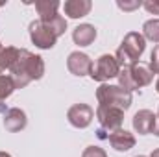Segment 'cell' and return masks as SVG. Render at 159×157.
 <instances>
[{
  "label": "cell",
  "mask_w": 159,
  "mask_h": 157,
  "mask_svg": "<svg viewBox=\"0 0 159 157\" xmlns=\"http://www.w3.org/2000/svg\"><path fill=\"white\" fill-rule=\"evenodd\" d=\"M11 70V81L15 85V89H22L26 87L32 79H41L44 74V63L39 56H34L28 50H20V56L17 59V63L9 69Z\"/></svg>",
  "instance_id": "1"
},
{
  "label": "cell",
  "mask_w": 159,
  "mask_h": 157,
  "mask_svg": "<svg viewBox=\"0 0 159 157\" xmlns=\"http://www.w3.org/2000/svg\"><path fill=\"white\" fill-rule=\"evenodd\" d=\"M144 48H146L144 35H141L137 32H129L124 37V41H122L120 48L117 50V56L115 57H117L120 67L126 69V67H131V65H137L139 63V57L143 56Z\"/></svg>",
  "instance_id": "2"
},
{
  "label": "cell",
  "mask_w": 159,
  "mask_h": 157,
  "mask_svg": "<svg viewBox=\"0 0 159 157\" xmlns=\"http://www.w3.org/2000/svg\"><path fill=\"white\" fill-rule=\"evenodd\" d=\"M154 79V74L152 70L143 65V63H137V65H131V67H126L122 69L119 74V81H120V87L126 89V91H137L141 87H146L150 85Z\"/></svg>",
  "instance_id": "3"
},
{
  "label": "cell",
  "mask_w": 159,
  "mask_h": 157,
  "mask_svg": "<svg viewBox=\"0 0 159 157\" xmlns=\"http://www.w3.org/2000/svg\"><path fill=\"white\" fill-rule=\"evenodd\" d=\"M96 98L100 105H111L126 111L131 105V92L122 89L120 85H106L102 83L96 91Z\"/></svg>",
  "instance_id": "4"
},
{
  "label": "cell",
  "mask_w": 159,
  "mask_h": 157,
  "mask_svg": "<svg viewBox=\"0 0 159 157\" xmlns=\"http://www.w3.org/2000/svg\"><path fill=\"white\" fill-rule=\"evenodd\" d=\"M96 118L100 120V129H98V137L104 139V133L109 131V135L113 131H117L122 128V118L124 111L119 107H111V105H98L96 107Z\"/></svg>",
  "instance_id": "5"
},
{
  "label": "cell",
  "mask_w": 159,
  "mask_h": 157,
  "mask_svg": "<svg viewBox=\"0 0 159 157\" xmlns=\"http://www.w3.org/2000/svg\"><path fill=\"white\" fill-rule=\"evenodd\" d=\"M120 74V65L117 61V57L109 56V54H104L96 59V63H93V69H91V78L94 81H107L111 78H119Z\"/></svg>",
  "instance_id": "6"
},
{
  "label": "cell",
  "mask_w": 159,
  "mask_h": 157,
  "mask_svg": "<svg viewBox=\"0 0 159 157\" xmlns=\"http://www.w3.org/2000/svg\"><path fill=\"white\" fill-rule=\"evenodd\" d=\"M30 37L34 41V44L39 48H52L57 41V35L41 20H34L30 24Z\"/></svg>",
  "instance_id": "7"
},
{
  "label": "cell",
  "mask_w": 159,
  "mask_h": 157,
  "mask_svg": "<svg viewBox=\"0 0 159 157\" xmlns=\"http://www.w3.org/2000/svg\"><path fill=\"white\" fill-rule=\"evenodd\" d=\"M67 118H69V122H70L74 128L83 129V128H87V126L93 122L94 111H93L87 104H76V105H72V107L69 109Z\"/></svg>",
  "instance_id": "8"
},
{
  "label": "cell",
  "mask_w": 159,
  "mask_h": 157,
  "mask_svg": "<svg viewBox=\"0 0 159 157\" xmlns=\"http://www.w3.org/2000/svg\"><path fill=\"white\" fill-rule=\"evenodd\" d=\"M67 67L74 76H85V74H91L93 61L83 52H72L67 59Z\"/></svg>",
  "instance_id": "9"
},
{
  "label": "cell",
  "mask_w": 159,
  "mask_h": 157,
  "mask_svg": "<svg viewBox=\"0 0 159 157\" xmlns=\"http://www.w3.org/2000/svg\"><path fill=\"white\" fill-rule=\"evenodd\" d=\"M107 141H109V144L117 150V152H128V150H131L133 146H135V137L129 133V131H126V129H117V131H113L109 137H107Z\"/></svg>",
  "instance_id": "10"
},
{
  "label": "cell",
  "mask_w": 159,
  "mask_h": 157,
  "mask_svg": "<svg viewBox=\"0 0 159 157\" xmlns=\"http://www.w3.org/2000/svg\"><path fill=\"white\" fill-rule=\"evenodd\" d=\"M133 128L141 135L152 133L154 128H156V115L152 111H148V109H143V111L135 113V117H133Z\"/></svg>",
  "instance_id": "11"
},
{
  "label": "cell",
  "mask_w": 159,
  "mask_h": 157,
  "mask_svg": "<svg viewBox=\"0 0 159 157\" xmlns=\"http://www.w3.org/2000/svg\"><path fill=\"white\" fill-rule=\"evenodd\" d=\"M26 115H24V111H20V109H17V107H11V109H7L6 111V117H4V126H6V129L7 131H11V133H15V131H20V129H24L26 128Z\"/></svg>",
  "instance_id": "12"
},
{
  "label": "cell",
  "mask_w": 159,
  "mask_h": 157,
  "mask_svg": "<svg viewBox=\"0 0 159 157\" xmlns=\"http://www.w3.org/2000/svg\"><path fill=\"white\" fill-rule=\"evenodd\" d=\"M93 4L89 0H69L63 4V9L65 13L70 17V19H80V17H85L89 11H91Z\"/></svg>",
  "instance_id": "13"
},
{
  "label": "cell",
  "mask_w": 159,
  "mask_h": 157,
  "mask_svg": "<svg viewBox=\"0 0 159 157\" xmlns=\"http://www.w3.org/2000/svg\"><path fill=\"white\" fill-rule=\"evenodd\" d=\"M72 39L80 46H89L93 41L96 39V30L91 24H80L78 28L72 32Z\"/></svg>",
  "instance_id": "14"
},
{
  "label": "cell",
  "mask_w": 159,
  "mask_h": 157,
  "mask_svg": "<svg viewBox=\"0 0 159 157\" xmlns=\"http://www.w3.org/2000/svg\"><path fill=\"white\" fill-rule=\"evenodd\" d=\"M19 56H20V50L15 48V46H6V48H2V50H0V72L6 70V69H11V67L17 63Z\"/></svg>",
  "instance_id": "15"
},
{
  "label": "cell",
  "mask_w": 159,
  "mask_h": 157,
  "mask_svg": "<svg viewBox=\"0 0 159 157\" xmlns=\"http://www.w3.org/2000/svg\"><path fill=\"white\" fill-rule=\"evenodd\" d=\"M57 7H59V2H56V0H39V2H35V9H37V13L41 15L39 20H48V19H52V17H56L57 15Z\"/></svg>",
  "instance_id": "16"
},
{
  "label": "cell",
  "mask_w": 159,
  "mask_h": 157,
  "mask_svg": "<svg viewBox=\"0 0 159 157\" xmlns=\"http://www.w3.org/2000/svg\"><path fill=\"white\" fill-rule=\"evenodd\" d=\"M43 22V20H41ZM44 24L59 37V35H63L65 34V30H67V20L61 17V15H56V17H52V19H48V20H44Z\"/></svg>",
  "instance_id": "17"
},
{
  "label": "cell",
  "mask_w": 159,
  "mask_h": 157,
  "mask_svg": "<svg viewBox=\"0 0 159 157\" xmlns=\"http://www.w3.org/2000/svg\"><path fill=\"white\" fill-rule=\"evenodd\" d=\"M15 91V85H13V81L9 76H4V74H0V111L4 109V100L11 94Z\"/></svg>",
  "instance_id": "18"
},
{
  "label": "cell",
  "mask_w": 159,
  "mask_h": 157,
  "mask_svg": "<svg viewBox=\"0 0 159 157\" xmlns=\"http://www.w3.org/2000/svg\"><path fill=\"white\" fill-rule=\"evenodd\" d=\"M144 30V37L150 41H154L156 44H159V19H152L148 22H144L143 26Z\"/></svg>",
  "instance_id": "19"
},
{
  "label": "cell",
  "mask_w": 159,
  "mask_h": 157,
  "mask_svg": "<svg viewBox=\"0 0 159 157\" xmlns=\"http://www.w3.org/2000/svg\"><path fill=\"white\" fill-rule=\"evenodd\" d=\"M148 69L152 70V74H159V44L154 48V52L150 56V67Z\"/></svg>",
  "instance_id": "20"
},
{
  "label": "cell",
  "mask_w": 159,
  "mask_h": 157,
  "mask_svg": "<svg viewBox=\"0 0 159 157\" xmlns=\"http://www.w3.org/2000/svg\"><path fill=\"white\" fill-rule=\"evenodd\" d=\"M81 157H107V154H106L100 146H89V148L81 154Z\"/></svg>",
  "instance_id": "21"
},
{
  "label": "cell",
  "mask_w": 159,
  "mask_h": 157,
  "mask_svg": "<svg viewBox=\"0 0 159 157\" xmlns=\"http://www.w3.org/2000/svg\"><path fill=\"white\" fill-rule=\"evenodd\" d=\"M143 6L150 15H159V0H146Z\"/></svg>",
  "instance_id": "22"
},
{
  "label": "cell",
  "mask_w": 159,
  "mask_h": 157,
  "mask_svg": "<svg viewBox=\"0 0 159 157\" xmlns=\"http://www.w3.org/2000/svg\"><path fill=\"white\" fill-rule=\"evenodd\" d=\"M141 6H143L141 2H119V7L124 11H131V9H137Z\"/></svg>",
  "instance_id": "23"
},
{
  "label": "cell",
  "mask_w": 159,
  "mask_h": 157,
  "mask_svg": "<svg viewBox=\"0 0 159 157\" xmlns=\"http://www.w3.org/2000/svg\"><path fill=\"white\" fill-rule=\"evenodd\" d=\"M152 133H156V135L159 137V111H157V115H156V128H154Z\"/></svg>",
  "instance_id": "24"
},
{
  "label": "cell",
  "mask_w": 159,
  "mask_h": 157,
  "mask_svg": "<svg viewBox=\"0 0 159 157\" xmlns=\"http://www.w3.org/2000/svg\"><path fill=\"white\" fill-rule=\"evenodd\" d=\"M0 157H11L9 154H6V152H0Z\"/></svg>",
  "instance_id": "25"
},
{
  "label": "cell",
  "mask_w": 159,
  "mask_h": 157,
  "mask_svg": "<svg viewBox=\"0 0 159 157\" xmlns=\"http://www.w3.org/2000/svg\"><path fill=\"white\" fill-rule=\"evenodd\" d=\"M156 91H157V92H159V79H157V81H156Z\"/></svg>",
  "instance_id": "26"
},
{
  "label": "cell",
  "mask_w": 159,
  "mask_h": 157,
  "mask_svg": "<svg viewBox=\"0 0 159 157\" xmlns=\"http://www.w3.org/2000/svg\"><path fill=\"white\" fill-rule=\"evenodd\" d=\"M135 157H146V155H135Z\"/></svg>",
  "instance_id": "27"
},
{
  "label": "cell",
  "mask_w": 159,
  "mask_h": 157,
  "mask_svg": "<svg viewBox=\"0 0 159 157\" xmlns=\"http://www.w3.org/2000/svg\"><path fill=\"white\" fill-rule=\"evenodd\" d=\"M0 50H2V44H0Z\"/></svg>",
  "instance_id": "28"
},
{
  "label": "cell",
  "mask_w": 159,
  "mask_h": 157,
  "mask_svg": "<svg viewBox=\"0 0 159 157\" xmlns=\"http://www.w3.org/2000/svg\"><path fill=\"white\" fill-rule=\"evenodd\" d=\"M0 6H2V2H0Z\"/></svg>",
  "instance_id": "29"
}]
</instances>
